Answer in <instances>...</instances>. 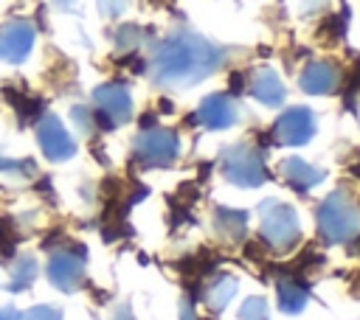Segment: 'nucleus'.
I'll use <instances>...</instances> for the list:
<instances>
[{"instance_id": "obj_1", "label": "nucleus", "mask_w": 360, "mask_h": 320, "mask_svg": "<svg viewBox=\"0 0 360 320\" xmlns=\"http://www.w3.org/2000/svg\"><path fill=\"white\" fill-rule=\"evenodd\" d=\"M228 62V48L194 31H174L163 36L149 59V73L160 87H194L214 76Z\"/></svg>"}, {"instance_id": "obj_2", "label": "nucleus", "mask_w": 360, "mask_h": 320, "mask_svg": "<svg viewBox=\"0 0 360 320\" xmlns=\"http://www.w3.org/2000/svg\"><path fill=\"white\" fill-rule=\"evenodd\" d=\"M315 219H318L321 239L326 244H349L360 236V205L343 188L321 199Z\"/></svg>"}, {"instance_id": "obj_3", "label": "nucleus", "mask_w": 360, "mask_h": 320, "mask_svg": "<svg viewBox=\"0 0 360 320\" xmlns=\"http://www.w3.org/2000/svg\"><path fill=\"white\" fill-rule=\"evenodd\" d=\"M219 171L236 188H259L267 180L262 152L248 140L231 143L219 152Z\"/></svg>"}, {"instance_id": "obj_4", "label": "nucleus", "mask_w": 360, "mask_h": 320, "mask_svg": "<svg viewBox=\"0 0 360 320\" xmlns=\"http://www.w3.org/2000/svg\"><path fill=\"white\" fill-rule=\"evenodd\" d=\"M262 216V239L276 253H290L301 241V225L295 211L281 199H264L259 205Z\"/></svg>"}, {"instance_id": "obj_5", "label": "nucleus", "mask_w": 360, "mask_h": 320, "mask_svg": "<svg viewBox=\"0 0 360 320\" xmlns=\"http://www.w3.org/2000/svg\"><path fill=\"white\" fill-rule=\"evenodd\" d=\"M132 154L143 168L172 166L180 157V138L174 129H166V126L141 129L132 143Z\"/></svg>"}, {"instance_id": "obj_6", "label": "nucleus", "mask_w": 360, "mask_h": 320, "mask_svg": "<svg viewBox=\"0 0 360 320\" xmlns=\"http://www.w3.org/2000/svg\"><path fill=\"white\" fill-rule=\"evenodd\" d=\"M93 101L98 109L93 118H96V126H101V129H115L118 124H127L132 118V95L118 81H107V84L96 87Z\"/></svg>"}, {"instance_id": "obj_7", "label": "nucleus", "mask_w": 360, "mask_h": 320, "mask_svg": "<svg viewBox=\"0 0 360 320\" xmlns=\"http://www.w3.org/2000/svg\"><path fill=\"white\" fill-rule=\"evenodd\" d=\"M315 129H318V121L309 107H290L278 115L270 135L281 146H304L315 135Z\"/></svg>"}, {"instance_id": "obj_8", "label": "nucleus", "mask_w": 360, "mask_h": 320, "mask_svg": "<svg viewBox=\"0 0 360 320\" xmlns=\"http://www.w3.org/2000/svg\"><path fill=\"white\" fill-rule=\"evenodd\" d=\"M37 140H39L42 154L48 160H53V163H62V160H68V157L76 154V140L68 135V129L62 126V121L53 118V115L39 118V124H37Z\"/></svg>"}, {"instance_id": "obj_9", "label": "nucleus", "mask_w": 360, "mask_h": 320, "mask_svg": "<svg viewBox=\"0 0 360 320\" xmlns=\"http://www.w3.org/2000/svg\"><path fill=\"white\" fill-rule=\"evenodd\" d=\"M48 278L56 289L62 292H73L82 286L84 281V250L79 247L76 253L59 250L51 261H48Z\"/></svg>"}, {"instance_id": "obj_10", "label": "nucleus", "mask_w": 360, "mask_h": 320, "mask_svg": "<svg viewBox=\"0 0 360 320\" xmlns=\"http://www.w3.org/2000/svg\"><path fill=\"white\" fill-rule=\"evenodd\" d=\"M338 84H340V70L326 59L309 62L298 76V87L307 95H329L338 90Z\"/></svg>"}, {"instance_id": "obj_11", "label": "nucleus", "mask_w": 360, "mask_h": 320, "mask_svg": "<svg viewBox=\"0 0 360 320\" xmlns=\"http://www.w3.org/2000/svg\"><path fill=\"white\" fill-rule=\"evenodd\" d=\"M236 115H239L236 112V104L225 93H211L197 107V121L205 129H228V126L236 124Z\"/></svg>"}, {"instance_id": "obj_12", "label": "nucleus", "mask_w": 360, "mask_h": 320, "mask_svg": "<svg viewBox=\"0 0 360 320\" xmlns=\"http://www.w3.org/2000/svg\"><path fill=\"white\" fill-rule=\"evenodd\" d=\"M248 93L264 104V107H281L284 98H287V90H284V81L278 79V73L273 67H256L250 76H248Z\"/></svg>"}, {"instance_id": "obj_13", "label": "nucleus", "mask_w": 360, "mask_h": 320, "mask_svg": "<svg viewBox=\"0 0 360 320\" xmlns=\"http://www.w3.org/2000/svg\"><path fill=\"white\" fill-rule=\"evenodd\" d=\"M34 48V25L28 22H11L0 31V56L8 62H22Z\"/></svg>"}, {"instance_id": "obj_14", "label": "nucleus", "mask_w": 360, "mask_h": 320, "mask_svg": "<svg viewBox=\"0 0 360 320\" xmlns=\"http://www.w3.org/2000/svg\"><path fill=\"white\" fill-rule=\"evenodd\" d=\"M211 227L214 233L225 241V244H233V241H242L248 236V211H233V208H225L219 205L211 216Z\"/></svg>"}, {"instance_id": "obj_15", "label": "nucleus", "mask_w": 360, "mask_h": 320, "mask_svg": "<svg viewBox=\"0 0 360 320\" xmlns=\"http://www.w3.org/2000/svg\"><path fill=\"white\" fill-rule=\"evenodd\" d=\"M281 174L287 180V185L295 188V191H309L318 182H323V177H326L323 168H318V166H312L301 157H284L281 160Z\"/></svg>"}, {"instance_id": "obj_16", "label": "nucleus", "mask_w": 360, "mask_h": 320, "mask_svg": "<svg viewBox=\"0 0 360 320\" xmlns=\"http://www.w3.org/2000/svg\"><path fill=\"white\" fill-rule=\"evenodd\" d=\"M233 295H236V278L231 272H217L202 286V300L211 312H222Z\"/></svg>"}, {"instance_id": "obj_17", "label": "nucleus", "mask_w": 360, "mask_h": 320, "mask_svg": "<svg viewBox=\"0 0 360 320\" xmlns=\"http://www.w3.org/2000/svg\"><path fill=\"white\" fill-rule=\"evenodd\" d=\"M276 298H278V309L284 314H298L307 306V289L290 275L276 278Z\"/></svg>"}, {"instance_id": "obj_18", "label": "nucleus", "mask_w": 360, "mask_h": 320, "mask_svg": "<svg viewBox=\"0 0 360 320\" xmlns=\"http://www.w3.org/2000/svg\"><path fill=\"white\" fill-rule=\"evenodd\" d=\"M34 278H37V261H34L31 255H22V258H17L14 267H11L8 289H11V292H22V289H28V286L34 284Z\"/></svg>"}, {"instance_id": "obj_19", "label": "nucleus", "mask_w": 360, "mask_h": 320, "mask_svg": "<svg viewBox=\"0 0 360 320\" xmlns=\"http://www.w3.org/2000/svg\"><path fill=\"white\" fill-rule=\"evenodd\" d=\"M112 42H115L118 51L129 53V51H135V48L143 42V31H141V25H121V28L112 34Z\"/></svg>"}, {"instance_id": "obj_20", "label": "nucleus", "mask_w": 360, "mask_h": 320, "mask_svg": "<svg viewBox=\"0 0 360 320\" xmlns=\"http://www.w3.org/2000/svg\"><path fill=\"white\" fill-rule=\"evenodd\" d=\"M239 320H270V309H267V300L253 295L242 303L239 309Z\"/></svg>"}, {"instance_id": "obj_21", "label": "nucleus", "mask_w": 360, "mask_h": 320, "mask_svg": "<svg viewBox=\"0 0 360 320\" xmlns=\"http://www.w3.org/2000/svg\"><path fill=\"white\" fill-rule=\"evenodd\" d=\"M70 115H73V124L79 126V132H82V135H90V132H93L96 121H93V112H90L87 107H73V109H70Z\"/></svg>"}, {"instance_id": "obj_22", "label": "nucleus", "mask_w": 360, "mask_h": 320, "mask_svg": "<svg viewBox=\"0 0 360 320\" xmlns=\"http://www.w3.org/2000/svg\"><path fill=\"white\" fill-rule=\"evenodd\" d=\"M129 8V0H98V11L104 14V17H121L124 11Z\"/></svg>"}, {"instance_id": "obj_23", "label": "nucleus", "mask_w": 360, "mask_h": 320, "mask_svg": "<svg viewBox=\"0 0 360 320\" xmlns=\"http://www.w3.org/2000/svg\"><path fill=\"white\" fill-rule=\"evenodd\" d=\"M22 320H62V314L53 306H34L22 314Z\"/></svg>"}, {"instance_id": "obj_24", "label": "nucleus", "mask_w": 360, "mask_h": 320, "mask_svg": "<svg viewBox=\"0 0 360 320\" xmlns=\"http://www.w3.org/2000/svg\"><path fill=\"white\" fill-rule=\"evenodd\" d=\"M329 8V0H304V17H312V14H323Z\"/></svg>"}, {"instance_id": "obj_25", "label": "nucleus", "mask_w": 360, "mask_h": 320, "mask_svg": "<svg viewBox=\"0 0 360 320\" xmlns=\"http://www.w3.org/2000/svg\"><path fill=\"white\" fill-rule=\"evenodd\" d=\"M180 320H197L194 306H191V300H188V298H180Z\"/></svg>"}, {"instance_id": "obj_26", "label": "nucleus", "mask_w": 360, "mask_h": 320, "mask_svg": "<svg viewBox=\"0 0 360 320\" xmlns=\"http://www.w3.org/2000/svg\"><path fill=\"white\" fill-rule=\"evenodd\" d=\"M112 320H135V317H132V312H129V306H118V312L112 314Z\"/></svg>"}, {"instance_id": "obj_27", "label": "nucleus", "mask_w": 360, "mask_h": 320, "mask_svg": "<svg viewBox=\"0 0 360 320\" xmlns=\"http://www.w3.org/2000/svg\"><path fill=\"white\" fill-rule=\"evenodd\" d=\"M0 320H20V314L14 309H0Z\"/></svg>"}, {"instance_id": "obj_28", "label": "nucleus", "mask_w": 360, "mask_h": 320, "mask_svg": "<svg viewBox=\"0 0 360 320\" xmlns=\"http://www.w3.org/2000/svg\"><path fill=\"white\" fill-rule=\"evenodd\" d=\"M53 3H56V6H59V8H68V6H70V3H73V0H53Z\"/></svg>"}]
</instances>
